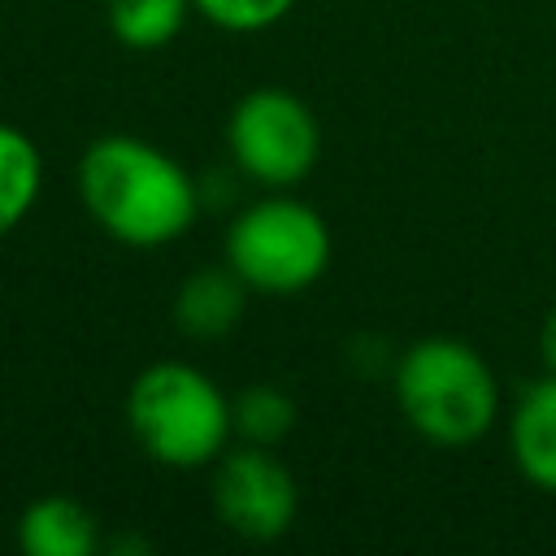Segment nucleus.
Segmentation results:
<instances>
[{
	"label": "nucleus",
	"instance_id": "obj_1",
	"mask_svg": "<svg viewBox=\"0 0 556 556\" xmlns=\"http://www.w3.org/2000/svg\"><path fill=\"white\" fill-rule=\"evenodd\" d=\"M74 174L87 217L126 248H165L200 213L195 178L139 135H100Z\"/></svg>",
	"mask_w": 556,
	"mask_h": 556
},
{
	"label": "nucleus",
	"instance_id": "obj_2",
	"mask_svg": "<svg viewBox=\"0 0 556 556\" xmlns=\"http://www.w3.org/2000/svg\"><path fill=\"white\" fill-rule=\"evenodd\" d=\"M395 404L404 421L439 447L478 443L500 417V382L491 365L452 334H426L395 361Z\"/></svg>",
	"mask_w": 556,
	"mask_h": 556
},
{
	"label": "nucleus",
	"instance_id": "obj_3",
	"mask_svg": "<svg viewBox=\"0 0 556 556\" xmlns=\"http://www.w3.org/2000/svg\"><path fill=\"white\" fill-rule=\"evenodd\" d=\"M126 426L148 460L165 469H204L230 439V395L187 361H156L126 391Z\"/></svg>",
	"mask_w": 556,
	"mask_h": 556
},
{
	"label": "nucleus",
	"instance_id": "obj_4",
	"mask_svg": "<svg viewBox=\"0 0 556 556\" xmlns=\"http://www.w3.org/2000/svg\"><path fill=\"white\" fill-rule=\"evenodd\" d=\"M330 248L326 217L287 191L252 200L226 230V265L261 295L308 291L326 274Z\"/></svg>",
	"mask_w": 556,
	"mask_h": 556
},
{
	"label": "nucleus",
	"instance_id": "obj_5",
	"mask_svg": "<svg viewBox=\"0 0 556 556\" xmlns=\"http://www.w3.org/2000/svg\"><path fill=\"white\" fill-rule=\"evenodd\" d=\"M226 148L243 178L287 191L304 182L321 156V130L313 109L287 87H252L239 96L226 122Z\"/></svg>",
	"mask_w": 556,
	"mask_h": 556
},
{
	"label": "nucleus",
	"instance_id": "obj_6",
	"mask_svg": "<svg viewBox=\"0 0 556 556\" xmlns=\"http://www.w3.org/2000/svg\"><path fill=\"white\" fill-rule=\"evenodd\" d=\"M213 513L217 521L252 543L282 539L300 513V486L274 447L239 443L213 460Z\"/></svg>",
	"mask_w": 556,
	"mask_h": 556
},
{
	"label": "nucleus",
	"instance_id": "obj_7",
	"mask_svg": "<svg viewBox=\"0 0 556 556\" xmlns=\"http://www.w3.org/2000/svg\"><path fill=\"white\" fill-rule=\"evenodd\" d=\"M508 447L521 478L556 495V374L526 382L508 413Z\"/></svg>",
	"mask_w": 556,
	"mask_h": 556
},
{
	"label": "nucleus",
	"instance_id": "obj_8",
	"mask_svg": "<svg viewBox=\"0 0 556 556\" xmlns=\"http://www.w3.org/2000/svg\"><path fill=\"white\" fill-rule=\"evenodd\" d=\"M248 304V282L230 265H208L182 278L174 291V326L187 339H217L239 326Z\"/></svg>",
	"mask_w": 556,
	"mask_h": 556
},
{
	"label": "nucleus",
	"instance_id": "obj_9",
	"mask_svg": "<svg viewBox=\"0 0 556 556\" xmlns=\"http://www.w3.org/2000/svg\"><path fill=\"white\" fill-rule=\"evenodd\" d=\"M17 547L26 556H96L100 521L70 495H39L17 517Z\"/></svg>",
	"mask_w": 556,
	"mask_h": 556
},
{
	"label": "nucleus",
	"instance_id": "obj_10",
	"mask_svg": "<svg viewBox=\"0 0 556 556\" xmlns=\"http://www.w3.org/2000/svg\"><path fill=\"white\" fill-rule=\"evenodd\" d=\"M43 187V156L22 126L0 122V239L17 230Z\"/></svg>",
	"mask_w": 556,
	"mask_h": 556
},
{
	"label": "nucleus",
	"instance_id": "obj_11",
	"mask_svg": "<svg viewBox=\"0 0 556 556\" xmlns=\"http://www.w3.org/2000/svg\"><path fill=\"white\" fill-rule=\"evenodd\" d=\"M191 13V0H109V35L122 48L156 52L174 43Z\"/></svg>",
	"mask_w": 556,
	"mask_h": 556
},
{
	"label": "nucleus",
	"instance_id": "obj_12",
	"mask_svg": "<svg viewBox=\"0 0 556 556\" xmlns=\"http://www.w3.org/2000/svg\"><path fill=\"white\" fill-rule=\"evenodd\" d=\"M230 417H235V434L243 443L278 447L295 430V400L282 387L256 382V387H248L230 400Z\"/></svg>",
	"mask_w": 556,
	"mask_h": 556
},
{
	"label": "nucleus",
	"instance_id": "obj_13",
	"mask_svg": "<svg viewBox=\"0 0 556 556\" xmlns=\"http://www.w3.org/2000/svg\"><path fill=\"white\" fill-rule=\"evenodd\" d=\"M191 9L222 26V30H235V35H252V30H265L274 22H282L295 0H191Z\"/></svg>",
	"mask_w": 556,
	"mask_h": 556
},
{
	"label": "nucleus",
	"instance_id": "obj_14",
	"mask_svg": "<svg viewBox=\"0 0 556 556\" xmlns=\"http://www.w3.org/2000/svg\"><path fill=\"white\" fill-rule=\"evenodd\" d=\"M539 352H543V365L556 374V304L547 308V317L539 326Z\"/></svg>",
	"mask_w": 556,
	"mask_h": 556
}]
</instances>
